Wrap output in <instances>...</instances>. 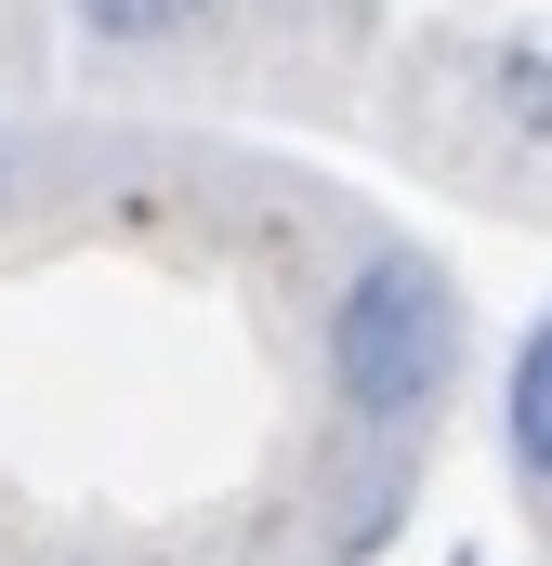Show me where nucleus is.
I'll list each match as a JSON object with an SVG mask.
<instances>
[{
    "mask_svg": "<svg viewBox=\"0 0 552 566\" xmlns=\"http://www.w3.org/2000/svg\"><path fill=\"white\" fill-rule=\"evenodd\" d=\"M460 382V290L434 251H369L342 303H329V396L355 409V422H421L434 396Z\"/></svg>",
    "mask_w": 552,
    "mask_h": 566,
    "instance_id": "nucleus-1",
    "label": "nucleus"
},
{
    "mask_svg": "<svg viewBox=\"0 0 552 566\" xmlns=\"http://www.w3.org/2000/svg\"><path fill=\"white\" fill-rule=\"evenodd\" d=\"M500 434H513V474L552 488V316L513 343V382H500Z\"/></svg>",
    "mask_w": 552,
    "mask_h": 566,
    "instance_id": "nucleus-2",
    "label": "nucleus"
},
{
    "mask_svg": "<svg viewBox=\"0 0 552 566\" xmlns=\"http://www.w3.org/2000/svg\"><path fill=\"white\" fill-rule=\"evenodd\" d=\"M224 0H79V27L106 40V53H145V40H198Z\"/></svg>",
    "mask_w": 552,
    "mask_h": 566,
    "instance_id": "nucleus-3",
    "label": "nucleus"
}]
</instances>
